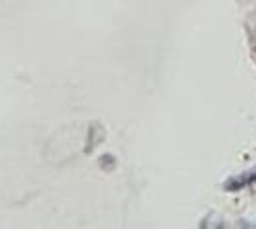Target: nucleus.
<instances>
[{"instance_id":"f257e3e1","label":"nucleus","mask_w":256,"mask_h":229,"mask_svg":"<svg viewBox=\"0 0 256 229\" xmlns=\"http://www.w3.org/2000/svg\"><path fill=\"white\" fill-rule=\"evenodd\" d=\"M252 180H256V172H248V174H243L241 178H235V180H230L226 184V189L228 191H237L241 187H245L246 184H250Z\"/></svg>"}]
</instances>
